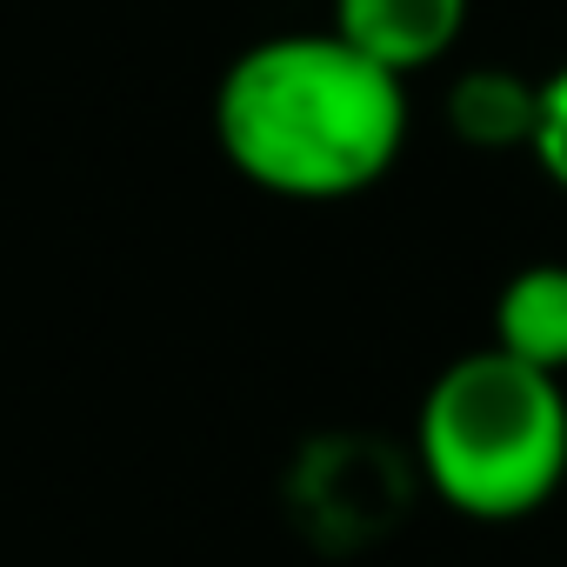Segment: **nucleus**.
Returning <instances> with one entry per match:
<instances>
[{"label":"nucleus","instance_id":"f257e3e1","mask_svg":"<svg viewBox=\"0 0 567 567\" xmlns=\"http://www.w3.org/2000/svg\"><path fill=\"white\" fill-rule=\"evenodd\" d=\"M408 81L334 28L267 34L240 48L214 87L220 161L295 207H334L381 187L408 154Z\"/></svg>","mask_w":567,"mask_h":567},{"label":"nucleus","instance_id":"f03ea898","mask_svg":"<svg viewBox=\"0 0 567 567\" xmlns=\"http://www.w3.org/2000/svg\"><path fill=\"white\" fill-rule=\"evenodd\" d=\"M414 467L461 520L507 527L540 514L567 481V381L514 354H454L414 408Z\"/></svg>","mask_w":567,"mask_h":567},{"label":"nucleus","instance_id":"7ed1b4c3","mask_svg":"<svg viewBox=\"0 0 567 567\" xmlns=\"http://www.w3.org/2000/svg\"><path fill=\"white\" fill-rule=\"evenodd\" d=\"M467 14H474V0H334L328 28L348 48H361L368 61H381L388 74L414 81L461 48Z\"/></svg>","mask_w":567,"mask_h":567},{"label":"nucleus","instance_id":"20e7f679","mask_svg":"<svg viewBox=\"0 0 567 567\" xmlns=\"http://www.w3.org/2000/svg\"><path fill=\"white\" fill-rule=\"evenodd\" d=\"M494 348L567 381V260H527L501 280Z\"/></svg>","mask_w":567,"mask_h":567},{"label":"nucleus","instance_id":"39448f33","mask_svg":"<svg viewBox=\"0 0 567 567\" xmlns=\"http://www.w3.org/2000/svg\"><path fill=\"white\" fill-rule=\"evenodd\" d=\"M540 114V81L514 68H467L447 87V134L474 154H527Z\"/></svg>","mask_w":567,"mask_h":567},{"label":"nucleus","instance_id":"423d86ee","mask_svg":"<svg viewBox=\"0 0 567 567\" xmlns=\"http://www.w3.org/2000/svg\"><path fill=\"white\" fill-rule=\"evenodd\" d=\"M527 161L540 167V181H547L554 194H567V68L540 74V114H534Z\"/></svg>","mask_w":567,"mask_h":567}]
</instances>
